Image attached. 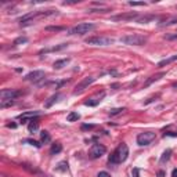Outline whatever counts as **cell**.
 Returning <instances> with one entry per match:
<instances>
[{
    "instance_id": "6da1fadb",
    "label": "cell",
    "mask_w": 177,
    "mask_h": 177,
    "mask_svg": "<svg viewBox=\"0 0 177 177\" xmlns=\"http://www.w3.org/2000/svg\"><path fill=\"white\" fill-rule=\"evenodd\" d=\"M127 156H129V148L125 143H120L109 156V163H122L127 159Z\"/></svg>"
},
{
    "instance_id": "7a4b0ae2",
    "label": "cell",
    "mask_w": 177,
    "mask_h": 177,
    "mask_svg": "<svg viewBox=\"0 0 177 177\" xmlns=\"http://www.w3.org/2000/svg\"><path fill=\"white\" fill-rule=\"evenodd\" d=\"M58 11L57 10H46V11H33V13H29V14L21 17L19 22L21 25H29L35 21V18H40V17H49V15H57Z\"/></svg>"
},
{
    "instance_id": "3957f363",
    "label": "cell",
    "mask_w": 177,
    "mask_h": 177,
    "mask_svg": "<svg viewBox=\"0 0 177 177\" xmlns=\"http://www.w3.org/2000/svg\"><path fill=\"white\" fill-rule=\"evenodd\" d=\"M145 42H147V37L143 35H137V33H131V35L120 37V43L127 44V46H143Z\"/></svg>"
},
{
    "instance_id": "277c9868",
    "label": "cell",
    "mask_w": 177,
    "mask_h": 177,
    "mask_svg": "<svg viewBox=\"0 0 177 177\" xmlns=\"http://www.w3.org/2000/svg\"><path fill=\"white\" fill-rule=\"evenodd\" d=\"M96 29V25L94 24H90V22H82V24H78V25L72 26L71 29H68L69 35H84V33H89L90 31Z\"/></svg>"
},
{
    "instance_id": "5b68a950",
    "label": "cell",
    "mask_w": 177,
    "mask_h": 177,
    "mask_svg": "<svg viewBox=\"0 0 177 177\" xmlns=\"http://www.w3.org/2000/svg\"><path fill=\"white\" fill-rule=\"evenodd\" d=\"M86 43L91 44V46H109V44L114 43V39L109 36H93L87 37Z\"/></svg>"
},
{
    "instance_id": "8992f818",
    "label": "cell",
    "mask_w": 177,
    "mask_h": 177,
    "mask_svg": "<svg viewBox=\"0 0 177 177\" xmlns=\"http://www.w3.org/2000/svg\"><path fill=\"white\" fill-rule=\"evenodd\" d=\"M155 133L154 131H144V133H140L137 136V144L144 147V145H148L151 144L152 141L155 140Z\"/></svg>"
},
{
    "instance_id": "52a82bcc",
    "label": "cell",
    "mask_w": 177,
    "mask_h": 177,
    "mask_svg": "<svg viewBox=\"0 0 177 177\" xmlns=\"http://www.w3.org/2000/svg\"><path fill=\"white\" fill-rule=\"evenodd\" d=\"M105 152H107V148H105L104 145L96 143V144L91 145L90 151H89V156L91 159H98V158H101L102 155H105Z\"/></svg>"
},
{
    "instance_id": "ba28073f",
    "label": "cell",
    "mask_w": 177,
    "mask_h": 177,
    "mask_svg": "<svg viewBox=\"0 0 177 177\" xmlns=\"http://www.w3.org/2000/svg\"><path fill=\"white\" fill-rule=\"evenodd\" d=\"M96 82V78H93V76H86V78H83V79L80 80L79 83L75 86V90H73V94H79L82 93L83 90H86L87 87L90 86L91 83H94Z\"/></svg>"
},
{
    "instance_id": "9c48e42d",
    "label": "cell",
    "mask_w": 177,
    "mask_h": 177,
    "mask_svg": "<svg viewBox=\"0 0 177 177\" xmlns=\"http://www.w3.org/2000/svg\"><path fill=\"white\" fill-rule=\"evenodd\" d=\"M22 94L21 90H14V89H4L0 93L1 101H8V100H15L17 97H19Z\"/></svg>"
},
{
    "instance_id": "30bf717a",
    "label": "cell",
    "mask_w": 177,
    "mask_h": 177,
    "mask_svg": "<svg viewBox=\"0 0 177 177\" xmlns=\"http://www.w3.org/2000/svg\"><path fill=\"white\" fill-rule=\"evenodd\" d=\"M44 72L43 71H33V72H29L28 75L25 76V80L28 82H32V83H39L44 79Z\"/></svg>"
},
{
    "instance_id": "8fae6325",
    "label": "cell",
    "mask_w": 177,
    "mask_h": 177,
    "mask_svg": "<svg viewBox=\"0 0 177 177\" xmlns=\"http://www.w3.org/2000/svg\"><path fill=\"white\" fill-rule=\"evenodd\" d=\"M104 97H105V91H101V93L96 94V96H93V97L87 98L86 101H84V105H87V107H96V105H98L102 101V98Z\"/></svg>"
},
{
    "instance_id": "7c38bea8",
    "label": "cell",
    "mask_w": 177,
    "mask_h": 177,
    "mask_svg": "<svg viewBox=\"0 0 177 177\" xmlns=\"http://www.w3.org/2000/svg\"><path fill=\"white\" fill-rule=\"evenodd\" d=\"M138 14L137 13H126V14H119V15H114L112 17V21H133V19H137Z\"/></svg>"
},
{
    "instance_id": "4fadbf2b",
    "label": "cell",
    "mask_w": 177,
    "mask_h": 177,
    "mask_svg": "<svg viewBox=\"0 0 177 177\" xmlns=\"http://www.w3.org/2000/svg\"><path fill=\"white\" fill-rule=\"evenodd\" d=\"M62 98H64V96H62L61 93H55L54 96H51V97L49 98L46 102H44V108H50V107H53V105L55 104V102L61 101Z\"/></svg>"
},
{
    "instance_id": "5bb4252c",
    "label": "cell",
    "mask_w": 177,
    "mask_h": 177,
    "mask_svg": "<svg viewBox=\"0 0 177 177\" xmlns=\"http://www.w3.org/2000/svg\"><path fill=\"white\" fill-rule=\"evenodd\" d=\"M40 112L39 111H31V112H24V114H21L19 115V119L22 120V123L28 122V119H31V118H35V116H39Z\"/></svg>"
},
{
    "instance_id": "9a60e30c",
    "label": "cell",
    "mask_w": 177,
    "mask_h": 177,
    "mask_svg": "<svg viewBox=\"0 0 177 177\" xmlns=\"http://www.w3.org/2000/svg\"><path fill=\"white\" fill-rule=\"evenodd\" d=\"M68 47V43H62V44H58V46H54L51 49H46V50H42L39 54H47V53H53V51H60V50H64Z\"/></svg>"
},
{
    "instance_id": "2e32d148",
    "label": "cell",
    "mask_w": 177,
    "mask_h": 177,
    "mask_svg": "<svg viewBox=\"0 0 177 177\" xmlns=\"http://www.w3.org/2000/svg\"><path fill=\"white\" fill-rule=\"evenodd\" d=\"M165 76V73L163 72H161V73H156V75H154V76H151L149 79H147V82L144 83V87H148V86H151L154 82H156V80H159L161 78H163Z\"/></svg>"
},
{
    "instance_id": "e0dca14e",
    "label": "cell",
    "mask_w": 177,
    "mask_h": 177,
    "mask_svg": "<svg viewBox=\"0 0 177 177\" xmlns=\"http://www.w3.org/2000/svg\"><path fill=\"white\" fill-rule=\"evenodd\" d=\"M69 58H64V60H58V61H55L54 64H53V68L54 69H61V68H64V66H66L69 64Z\"/></svg>"
},
{
    "instance_id": "ac0fdd59",
    "label": "cell",
    "mask_w": 177,
    "mask_h": 177,
    "mask_svg": "<svg viewBox=\"0 0 177 177\" xmlns=\"http://www.w3.org/2000/svg\"><path fill=\"white\" fill-rule=\"evenodd\" d=\"M61 151H62V145L60 144V143H54V144L51 145V149H50L51 155H55V154H60Z\"/></svg>"
},
{
    "instance_id": "d6986e66",
    "label": "cell",
    "mask_w": 177,
    "mask_h": 177,
    "mask_svg": "<svg viewBox=\"0 0 177 177\" xmlns=\"http://www.w3.org/2000/svg\"><path fill=\"white\" fill-rule=\"evenodd\" d=\"M80 119V115L78 114V112H71L68 116H66V120L68 122H76V120Z\"/></svg>"
},
{
    "instance_id": "ffe728a7",
    "label": "cell",
    "mask_w": 177,
    "mask_h": 177,
    "mask_svg": "<svg viewBox=\"0 0 177 177\" xmlns=\"http://www.w3.org/2000/svg\"><path fill=\"white\" fill-rule=\"evenodd\" d=\"M40 138H42V143H44V144H47V143H50L51 141L50 134H49V131H46V130L40 133Z\"/></svg>"
},
{
    "instance_id": "44dd1931",
    "label": "cell",
    "mask_w": 177,
    "mask_h": 177,
    "mask_svg": "<svg viewBox=\"0 0 177 177\" xmlns=\"http://www.w3.org/2000/svg\"><path fill=\"white\" fill-rule=\"evenodd\" d=\"M154 18H155L154 15H144V17H140V15H138L137 22H140V24H147L148 21H151V19H154Z\"/></svg>"
},
{
    "instance_id": "7402d4cb",
    "label": "cell",
    "mask_w": 177,
    "mask_h": 177,
    "mask_svg": "<svg viewBox=\"0 0 177 177\" xmlns=\"http://www.w3.org/2000/svg\"><path fill=\"white\" fill-rule=\"evenodd\" d=\"M170 155H172V149H166V151L162 154V156H161V163H165L166 161H169Z\"/></svg>"
},
{
    "instance_id": "603a6c76",
    "label": "cell",
    "mask_w": 177,
    "mask_h": 177,
    "mask_svg": "<svg viewBox=\"0 0 177 177\" xmlns=\"http://www.w3.org/2000/svg\"><path fill=\"white\" fill-rule=\"evenodd\" d=\"M173 61H177V55H173V57L167 58V60H163V61H161L158 64V66H165V65H167V64H170V62H173Z\"/></svg>"
},
{
    "instance_id": "cb8c5ba5",
    "label": "cell",
    "mask_w": 177,
    "mask_h": 177,
    "mask_svg": "<svg viewBox=\"0 0 177 177\" xmlns=\"http://www.w3.org/2000/svg\"><path fill=\"white\" fill-rule=\"evenodd\" d=\"M37 129H39V125H37L36 120H31V123H29V126H28V130L29 131H36Z\"/></svg>"
},
{
    "instance_id": "d4e9b609",
    "label": "cell",
    "mask_w": 177,
    "mask_h": 177,
    "mask_svg": "<svg viewBox=\"0 0 177 177\" xmlns=\"http://www.w3.org/2000/svg\"><path fill=\"white\" fill-rule=\"evenodd\" d=\"M28 42V37L25 36H21V37H17V39L14 40V46H19V44H24Z\"/></svg>"
},
{
    "instance_id": "484cf974",
    "label": "cell",
    "mask_w": 177,
    "mask_h": 177,
    "mask_svg": "<svg viewBox=\"0 0 177 177\" xmlns=\"http://www.w3.org/2000/svg\"><path fill=\"white\" fill-rule=\"evenodd\" d=\"M57 170H60V172H65V170H68V163L66 162H60L57 166Z\"/></svg>"
},
{
    "instance_id": "4316f807",
    "label": "cell",
    "mask_w": 177,
    "mask_h": 177,
    "mask_svg": "<svg viewBox=\"0 0 177 177\" xmlns=\"http://www.w3.org/2000/svg\"><path fill=\"white\" fill-rule=\"evenodd\" d=\"M123 111H125V108H114V109H111V111H109V115L115 116V115H118V114H122Z\"/></svg>"
},
{
    "instance_id": "83f0119b",
    "label": "cell",
    "mask_w": 177,
    "mask_h": 177,
    "mask_svg": "<svg viewBox=\"0 0 177 177\" xmlns=\"http://www.w3.org/2000/svg\"><path fill=\"white\" fill-rule=\"evenodd\" d=\"M46 31H50V32H60V31H64L62 26H47Z\"/></svg>"
},
{
    "instance_id": "f1b7e54d",
    "label": "cell",
    "mask_w": 177,
    "mask_h": 177,
    "mask_svg": "<svg viewBox=\"0 0 177 177\" xmlns=\"http://www.w3.org/2000/svg\"><path fill=\"white\" fill-rule=\"evenodd\" d=\"M65 83H66V80H60V82H53V83H49V84H53L55 89H60V87L64 86Z\"/></svg>"
},
{
    "instance_id": "f546056e",
    "label": "cell",
    "mask_w": 177,
    "mask_h": 177,
    "mask_svg": "<svg viewBox=\"0 0 177 177\" xmlns=\"http://www.w3.org/2000/svg\"><path fill=\"white\" fill-rule=\"evenodd\" d=\"M14 104L13 100H8V101H1V108H6V107H10V105Z\"/></svg>"
},
{
    "instance_id": "4dcf8cb0",
    "label": "cell",
    "mask_w": 177,
    "mask_h": 177,
    "mask_svg": "<svg viewBox=\"0 0 177 177\" xmlns=\"http://www.w3.org/2000/svg\"><path fill=\"white\" fill-rule=\"evenodd\" d=\"M94 125H82V127H80V129H82V130H91V129H94Z\"/></svg>"
},
{
    "instance_id": "1f68e13d",
    "label": "cell",
    "mask_w": 177,
    "mask_h": 177,
    "mask_svg": "<svg viewBox=\"0 0 177 177\" xmlns=\"http://www.w3.org/2000/svg\"><path fill=\"white\" fill-rule=\"evenodd\" d=\"M25 143H29V144H32V145H35V147H37V148H40V144L35 140H25Z\"/></svg>"
},
{
    "instance_id": "d6a6232c",
    "label": "cell",
    "mask_w": 177,
    "mask_h": 177,
    "mask_svg": "<svg viewBox=\"0 0 177 177\" xmlns=\"http://www.w3.org/2000/svg\"><path fill=\"white\" fill-rule=\"evenodd\" d=\"M130 6H145L144 1H129Z\"/></svg>"
},
{
    "instance_id": "836d02e7",
    "label": "cell",
    "mask_w": 177,
    "mask_h": 177,
    "mask_svg": "<svg viewBox=\"0 0 177 177\" xmlns=\"http://www.w3.org/2000/svg\"><path fill=\"white\" fill-rule=\"evenodd\" d=\"M131 173H133V177H140V170H138L137 167H136V169H133V172H131Z\"/></svg>"
},
{
    "instance_id": "e575fe53",
    "label": "cell",
    "mask_w": 177,
    "mask_h": 177,
    "mask_svg": "<svg viewBox=\"0 0 177 177\" xmlns=\"http://www.w3.org/2000/svg\"><path fill=\"white\" fill-rule=\"evenodd\" d=\"M98 177H111V174L107 173V172H100V173H98Z\"/></svg>"
},
{
    "instance_id": "d590c367",
    "label": "cell",
    "mask_w": 177,
    "mask_h": 177,
    "mask_svg": "<svg viewBox=\"0 0 177 177\" xmlns=\"http://www.w3.org/2000/svg\"><path fill=\"white\" fill-rule=\"evenodd\" d=\"M166 39H177V35H173V36H170V35H167Z\"/></svg>"
},
{
    "instance_id": "8d00e7d4",
    "label": "cell",
    "mask_w": 177,
    "mask_h": 177,
    "mask_svg": "<svg viewBox=\"0 0 177 177\" xmlns=\"http://www.w3.org/2000/svg\"><path fill=\"white\" fill-rule=\"evenodd\" d=\"M172 177H177V169H174L173 172H172Z\"/></svg>"
},
{
    "instance_id": "74e56055",
    "label": "cell",
    "mask_w": 177,
    "mask_h": 177,
    "mask_svg": "<svg viewBox=\"0 0 177 177\" xmlns=\"http://www.w3.org/2000/svg\"><path fill=\"white\" fill-rule=\"evenodd\" d=\"M7 126H8V127H13V129H14V127H17V125H14V123H8Z\"/></svg>"
},
{
    "instance_id": "f35d334b",
    "label": "cell",
    "mask_w": 177,
    "mask_h": 177,
    "mask_svg": "<svg viewBox=\"0 0 177 177\" xmlns=\"http://www.w3.org/2000/svg\"><path fill=\"white\" fill-rule=\"evenodd\" d=\"M165 136H177V133H165Z\"/></svg>"
},
{
    "instance_id": "ab89813d",
    "label": "cell",
    "mask_w": 177,
    "mask_h": 177,
    "mask_svg": "<svg viewBox=\"0 0 177 177\" xmlns=\"http://www.w3.org/2000/svg\"><path fill=\"white\" fill-rule=\"evenodd\" d=\"M163 176H165V173H163V172H159V173H158V177H163Z\"/></svg>"
},
{
    "instance_id": "60d3db41",
    "label": "cell",
    "mask_w": 177,
    "mask_h": 177,
    "mask_svg": "<svg viewBox=\"0 0 177 177\" xmlns=\"http://www.w3.org/2000/svg\"><path fill=\"white\" fill-rule=\"evenodd\" d=\"M173 89H174V90H177V83H174V84H173Z\"/></svg>"
}]
</instances>
